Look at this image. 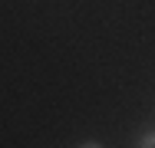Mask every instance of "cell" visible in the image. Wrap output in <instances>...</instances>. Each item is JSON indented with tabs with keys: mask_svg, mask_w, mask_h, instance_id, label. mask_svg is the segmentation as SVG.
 <instances>
[{
	"mask_svg": "<svg viewBox=\"0 0 155 148\" xmlns=\"http://www.w3.org/2000/svg\"><path fill=\"white\" fill-rule=\"evenodd\" d=\"M135 145H142V148H155V128H152V132H142Z\"/></svg>",
	"mask_w": 155,
	"mask_h": 148,
	"instance_id": "cell-1",
	"label": "cell"
}]
</instances>
